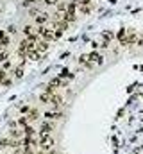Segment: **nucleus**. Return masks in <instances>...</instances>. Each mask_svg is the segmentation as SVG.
<instances>
[{"instance_id": "nucleus-1", "label": "nucleus", "mask_w": 143, "mask_h": 154, "mask_svg": "<svg viewBox=\"0 0 143 154\" xmlns=\"http://www.w3.org/2000/svg\"><path fill=\"white\" fill-rule=\"evenodd\" d=\"M102 61H104V57L99 52H90V54H84L79 57V65L86 66V68H93V65H100Z\"/></svg>"}, {"instance_id": "nucleus-2", "label": "nucleus", "mask_w": 143, "mask_h": 154, "mask_svg": "<svg viewBox=\"0 0 143 154\" xmlns=\"http://www.w3.org/2000/svg\"><path fill=\"white\" fill-rule=\"evenodd\" d=\"M38 145H39L41 151H52L54 145H56V142H54V138L50 134H41L39 140H38Z\"/></svg>"}, {"instance_id": "nucleus-3", "label": "nucleus", "mask_w": 143, "mask_h": 154, "mask_svg": "<svg viewBox=\"0 0 143 154\" xmlns=\"http://www.w3.org/2000/svg\"><path fill=\"white\" fill-rule=\"evenodd\" d=\"M38 36H41V38H43V41L56 39V36H54V29H50V27H45V25L38 27Z\"/></svg>"}, {"instance_id": "nucleus-4", "label": "nucleus", "mask_w": 143, "mask_h": 154, "mask_svg": "<svg viewBox=\"0 0 143 154\" xmlns=\"http://www.w3.org/2000/svg\"><path fill=\"white\" fill-rule=\"evenodd\" d=\"M52 131H54V124L48 122V120H45V122H41V127H39L38 136H41V134H50Z\"/></svg>"}, {"instance_id": "nucleus-5", "label": "nucleus", "mask_w": 143, "mask_h": 154, "mask_svg": "<svg viewBox=\"0 0 143 154\" xmlns=\"http://www.w3.org/2000/svg\"><path fill=\"white\" fill-rule=\"evenodd\" d=\"M34 22L41 27V25H45L47 22H48V14L47 13H36L34 14Z\"/></svg>"}, {"instance_id": "nucleus-6", "label": "nucleus", "mask_w": 143, "mask_h": 154, "mask_svg": "<svg viewBox=\"0 0 143 154\" xmlns=\"http://www.w3.org/2000/svg\"><path fill=\"white\" fill-rule=\"evenodd\" d=\"M48 104H52L54 108H59V106H63V97H61V95H57V93H52V95H50Z\"/></svg>"}, {"instance_id": "nucleus-7", "label": "nucleus", "mask_w": 143, "mask_h": 154, "mask_svg": "<svg viewBox=\"0 0 143 154\" xmlns=\"http://www.w3.org/2000/svg\"><path fill=\"white\" fill-rule=\"evenodd\" d=\"M43 116H45V120L52 122V120H59V118H63V113H61V111H47Z\"/></svg>"}, {"instance_id": "nucleus-8", "label": "nucleus", "mask_w": 143, "mask_h": 154, "mask_svg": "<svg viewBox=\"0 0 143 154\" xmlns=\"http://www.w3.org/2000/svg\"><path fill=\"white\" fill-rule=\"evenodd\" d=\"M23 34H25L27 38H36V36H38V29H34L32 25H25V27H23Z\"/></svg>"}, {"instance_id": "nucleus-9", "label": "nucleus", "mask_w": 143, "mask_h": 154, "mask_svg": "<svg viewBox=\"0 0 143 154\" xmlns=\"http://www.w3.org/2000/svg\"><path fill=\"white\" fill-rule=\"evenodd\" d=\"M36 50H38L39 54H43V52H47V50H48V41H43V39H38V43H36Z\"/></svg>"}, {"instance_id": "nucleus-10", "label": "nucleus", "mask_w": 143, "mask_h": 154, "mask_svg": "<svg viewBox=\"0 0 143 154\" xmlns=\"http://www.w3.org/2000/svg\"><path fill=\"white\" fill-rule=\"evenodd\" d=\"M27 59H31V61H39V57H41V54L38 52V50H31V52H27V56H25Z\"/></svg>"}, {"instance_id": "nucleus-11", "label": "nucleus", "mask_w": 143, "mask_h": 154, "mask_svg": "<svg viewBox=\"0 0 143 154\" xmlns=\"http://www.w3.org/2000/svg\"><path fill=\"white\" fill-rule=\"evenodd\" d=\"M22 131H23V136H34V134H36V131H34V127H32V125H25Z\"/></svg>"}, {"instance_id": "nucleus-12", "label": "nucleus", "mask_w": 143, "mask_h": 154, "mask_svg": "<svg viewBox=\"0 0 143 154\" xmlns=\"http://www.w3.org/2000/svg\"><path fill=\"white\" fill-rule=\"evenodd\" d=\"M9 136L14 138V140H18V138L23 136V131H20V129H13V131H9Z\"/></svg>"}, {"instance_id": "nucleus-13", "label": "nucleus", "mask_w": 143, "mask_h": 154, "mask_svg": "<svg viewBox=\"0 0 143 154\" xmlns=\"http://www.w3.org/2000/svg\"><path fill=\"white\" fill-rule=\"evenodd\" d=\"M9 45H11V38H9L7 34H5L4 38H0V48H7Z\"/></svg>"}, {"instance_id": "nucleus-14", "label": "nucleus", "mask_w": 143, "mask_h": 154, "mask_svg": "<svg viewBox=\"0 0 143 154\" xmlns=\"http://www.w3.org/2000/svg\"><path fill=\"white\" fill-rule=\"evenodd\" d=\"M25 116H27L29 120H38V118H39V113H38L36 109H32V108H31V111H29Z\"/></svg>"}, {"instance_id": "nucleus-15", "label": "nucleus", "mask_w": 143, "mask_h": 154, "mask_svg": "<svg viewBox=\"0 0 143 154\" xmlns=\"http://www.w3.org/2000/svg\"><path fill=\"white\" fill-rule=\"evenodd\" d=\"M59 77H61V79H73V74H72L70 70H66V68H65V70L59 74Z\"/></svg>"}, {"instance_id": "nucleus-16", "label": "nucleus", "mask_w": 143, "mask_h": 154, "mask_svg": "<svg viewBox=\"0 0 143 154\" xmlns=\"http://www.w3.org/2000/svg\"><path fill=\"white\" fill-rule=\"evenodd\" d=\"M39 100H41V102H43V104H48V100H50V95H48V93H45V91H43V93H41V95H39Z\"/></svg>"}, {"instance_id": "nucleus-17", "label": "nucleus", "mask_w": 143, "mask_h": 154, "mask_svg": "<svg viewBox=\"0 0 143 154\" xmlns=\"http://www.w3.org/2000/svg\"><path fill=\"white\" fill-rule=\"evenodd\" d=\"M0 147L4 149V147H11V138H2L0 140Z\"/></svg>"}, {"instance_id": "nucleus-18", "label": "nucleus", "mask_w": 143, "mask_h": 154, "mask_svg": "<svg viewBox=\"0 0 143 154\" xmlns=\"http://www.w3.org/2000/svg\"><path fill=\"white\" fill-rule=\"evenodd\" d=\"M18 124H20L22 127H25V125H29V118H27L25 115H23V116H20V118H18Z\"/></svg>"}, {"instance_id": "nucleus-19", "label": "nucleus", "mask_w": 143, "mask_h": 154, "mask_svg": "<svg viewBox=\"0 0 143 154\" xmlns=\"http://www.w3.org/2000/svg\"><path fill=\"white\" fill-rule=\"evenodd\" d=\"M9 59V54L4 50V52H0V63H4V61H7Z\"/></svg>"}, {"instance_id": "nucleus-20", "label": "nucleus", "mask_w": 143, "mask_h": 154, "mask_svg": "<svg viewBox=\"0 0 143 154\" xmlns=\"http://www.w3.org/2000/svg\"><path fill=\"white\" fill-rule=\"evenodd\" d=\"M29 111H31V108H29V106H22V108H20V113H22V115H27Z\"/></svg>"}, {"instance_id": "nucleus-21", "label": "nucleus", "mask_w": 143, "mask_h": 154, "mask_svg": "<svg viewBox=\"0 0 143 154\" xmlns=\"http://www.w3.org/2000/svg\"><path fill=\"white\" fill-rule=\"evenodd\" d=\"M9 68H11V61L7 59V61H4V68H2V70L5 72V70H9Z\"/></svg>"}, {"instance_id": "nucleus-22", "label": "nucleus", "mask_w": 143, "mask_h": 154, "mask_svg": "<svg viewBox=\"0 0 143 154\" xmlns=\"http://www.w3.org/2000/svg\"><path fill=\"white\" fill-rule=\"evenodd\" d=\"M45 4H47V5H56L57 0H45Z\"/></svg>"}, {"instance_id": "nucleus-23", "label": "nucleus", "mask_w": 143, "mask_h": 154, "mask_svg": "<svg viewBox=\"0 0 143 154\" xmlns=\"http://www.w3.org/2000/svg\"><path fill=\"white\" fill-rule=\"evenodd\" d=\"M4 79H5V72H4V70H0V84H2V81H4Z\"/></svg>"}, {"instance_id": "nucleus-24", "label": "nucleus", "mask_w": 143, "mask_h": 154, "mask_svg": "<svg viewBox=\"0 0 143 154\" xmlns=\"http://www.w3.org/2000/svg\"><path fill=\"white\" fill-rule=\"evenodd\" d=\"M7 31H9V32H11V34H14V32H16V27H14V25H11V27H9V29H7Z\"/></svg>"}, {"instance_id": "nucleus-25", "label": "nucleus", "mask_w": 143, "mask_h": 154, "mask_svg": "<svg viewBox=\"0 0 143 154\" xmlns=\"http://www.w3.org/2000/svg\"><path fill=\"white\" fill-rule=\"evenodd\" d=\"M32 2H36V0H23V4H25V5H29V4H32Z\"/></svg>"}, {"instance_id": "nucleus-26", "label": "nucleus", "mask_w": 143, "mask_h": 154, "mask_svg": "<svg viewBox=\"0 0 143 154\" xmlns=\"http://www.w3.org/2000/svg\"><path fill=\"white\" fill-rule=\"evenodd\" d=\"M0 13H2V5H0Z\"/></svg>"}]
</instances>
